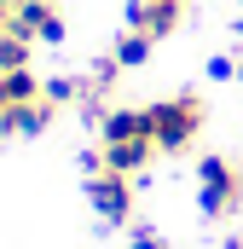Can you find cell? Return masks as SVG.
Listing matches in <instances>:
<instances>
[{"instance_id": "obj_7", "label": "cell", "mask_w": 243, "mask_h": 249, "mask_svg": "<svg viewBox=\"0 0 243 249\" xmlns=\"http://www.w3.org/2000/svg\"><path fill=\"white\" fill-rule=\"evenodd\" d=\"M156 157V139H122V145H99V168L110 174H139Z\"/></svg>"}, {"instance_id": "obj_9", "label": "cell", "mask_w": 243, "mask_h": 249, "mask_svg": "<svg viewBox=\"0 0 243 249\" xmlns=\"http://www.w3.org/2000/svg\"><path fill=\"white\" fill-rule=\"evenodd\" d=\"M29 53H35V41H23V35H0V70H29Z\"/></svg>"}, {"instance_id": "obj_11", "label": "cell", "mask_w": 243, "mask_h": 249, "mask_svg": "<svg viewBox=\"0 0 243 249\" xmlns=\"http://www.w3.org/2000/svg\"><path fill=\"white\" fill-rule=\"evenodd\" d=\"M12 6H23V0H12Z\"/></svg>"}, {"instance_id": "obj_2", "label": "cell", "mask_w": 243, "mask_h": 249, "mask_svg": "<svg viewBox=\"0 0 243 249\" xmlns=\"http://www.w3.org/2000/svg\"><path fill=\"white\" fill-rule=\"evenodd\" d=\"M197 203H203V214H214V220L238 214V203H243V162H232V157H203V162H197Z\"/></svg>"}, {"instance_id": "obj_5", "label": "cell", "mask_w": 243, "mask_h": 249, "mask_svg": "<svg viewBox=\"0 0 243 249\" xmlns=\"http://www.w3.org/2000/svg\"><path fill=\"white\" fill-rule=\"evenodd\" d=\"M12 35H23V41H64V18L52 0H23V6H12Z\"/></svg>"}, {"instance_id": "obj_3", "label": "cell", "mask_w": 243, "mask_h": 249, "mask_svg": "<svg viewBox=\"0 0 243 249\" xmlns=\"http://www.w3.org/2000/svg\"><path fill=\"white\" fill-rule=\"evenodd\" d=\"M87 197H93V209H99L104 220H116V226H127V220H133V174L93 168V180H87Z\"/></svg>"}, {"instance_id": "obj_1", "label": "cell", "mask_w": 243, "mask_h": 249, "mask_svg": "<svg viewBox=\"0 0 243 249\" xmlns=\"http://www.w3.org/2000/svg\"><path fill=\"white\" fill-rule=\"evenodd\" d=\"M151 110V139H156V151H185L197 133H203V99L197 93H174V99H156V105H145Z\"/></svg>"}, {"instance_id": "obj_10", "label": "cell", "mask_w": 243, "mask_h": 249, "mask_svg": "<svg viewBox=\"0 0 243 249\" xmlns=\"http://www.w3.org/2000/svg\"><path fill=\"white\" fill-rule=\"evenodd\" d=\"M238 35H243V18H238Z\"/></svg>"}, {"instance_id": "obj_8", "label": "cell", "mask_w": 243, "mask_h": 249, "mask_svg": "<svg viewBox=\"0 0 243 249\" xmlns=\"http://www.w3.org/2000/svg\"><path fill=\"white\" fill-rule=\"evenodd\" d=\"M110 58H116L122 70H139V64L151 58V35H139V29H127V35L116 41V53H110Z\"/></svg>"}, {"instance_id": "obj_4", "label": "cell", "mask_w": 243, "mask_h": 249, "mask_svg": "<svg viewBox=\"0 0 243 249\" xmlns=\"http://www.w3.org/2000/svg\"><path fill=\"white\" fill-rule=\"evenodd\" d=\"M180 18H185V0H133V6H127V29H139V35H151V41L174 35Z\"/></svg>"}, {"instance_id": "obj_6", "label": "cell", "mask_w": 243, "mask_h": 249, "mask_svg": "<svg viewBox=\"0 0 243 249\" xmlns=\"http://www.w3.org/2000/svg\"><path fill=\"white\" fill-rule=\"evenodd\" d=\"M58 116V99H47V93H35V99H23V105H12V110H0V139H12V133H47Z\"/></svg>"}]
</instances>
